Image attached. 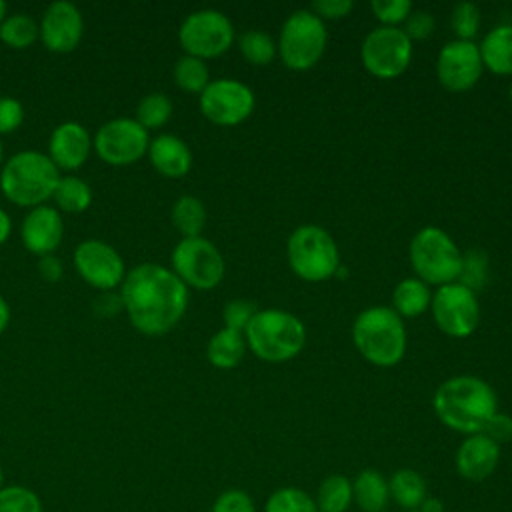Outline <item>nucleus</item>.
I'll return each mask as SVG.
<instances>
[{"instance_id": "obj_1", "label": "nucleus", "mask_w": 512, "mask_h": 512, "mask_svg": "<svg viewBox=\"0 0 512 512\" xmlns=\"http://www.w3.org/2000/svg\"><path fill=\"white\" fill-rule=\"evenodd\" d=\"M120 298L138 332L162 336L182 320L188 306V286L172 268L146 262L126 272Z\"/></svg>"}, {"instance_id": "obj_2", "label": "nucleus", "mask_w": 512, "mask_h": 512, "mask_svg": "<svg viewBox=\"0 0 512 512\" xmlns=\"http://www.w3.org/2000/svg\"><path fill=\"white\" fill-rule=\"evenodd\" d=\"M438 420L462 434H480L498 412L494 388L478 376H452L444 380L432 400Z\"/></svg>"}, {"instance_id": "obj_3", "label": "nucleus", "mask_w": 512, "mask_h": 512, "mask_svg": "<svg viewBox=\"0 0 512 512\" xmlns=\"http://www.w3.org/2000/svg\"><path fill=\"white\" fill-rule=\"evenodd\" d=\"M60 180V170L48 154L22 150L10 156L0 170V188L4 196L24 208L42 206L52 198Z\"/></svg>"}, {"instance_id": "obj_4", "label": "nucleus", "mask_w": 512, "mask_h": 512, "mask_svg": "<svg viewBox=\"0 0 512 512\" xmlns=\"http://www.w3.org/2000/svg\"><path fill=\"white\" fill-rule=\"evenodd\" d=\"M356 350L374 366L390 368L404 358L406 326L404 320L388 306L362 310L352 324Z\"/></svg>"}, {"instance_id": "obj_5", "label": "nucleus", "mask_w": 512, "mask_h": 512, "mask_svg": "<svg viewBox=\"0 0 512 512\" xmlns=\"http://www.w3.org/2000/svg\"><path fill=\"white\" fill-rule=\"evenodd\" d=\"M244 338L256 358L264 362H286L302 352L306 344V328L292 312L264 308L248 322Z\"/></svg>"}, {"instance_id": "obj_6", "label": "nucleus", "mask_w": 512, "mask_h": 512, "mask_svg": "<svg viewBox=\"0 0 512 512\" xmlns=\"http://www.w3.org/2000/svg\"><path fill=\"white\" fill-rule=\"evenodd\" d=\"M288 264L306 282L332 278L340 268V252L328 230L316 224L298 226L288 238Z\"/></svg>"}, {"instance_id": "obj_7", "label": "nucleus", "mask_w": 512, "mask_h": 512, "mask_svg": "<svg viewBox=\"0 0 512 512\" xmlns=\"http://www.w3.org/2000/svg\"><path fill=\"white\" fill-rule=\"evenodd\" d=\"M410 264L422 282L444 286L456 282L462 268V252L456 242L440 228L418 230L408 248Z\"/></svg>"}, {"instance_id": "obj_8", "label": "nucleus", "mask_w": 512, "mask_h": 512, "mask_svg": "<svg viewBox=\"0 0 512 512\" xmlns=\"http://www.w3.org/2000/svg\"><path fill=\"white\" fill-rule=\"evenodd\" d=\"M328 44V32L324 20L312 10L292 12L280 30L278 52L286 68L304 72L318 64Z\"/></svg>"}, {"instance_id": "obj_9", "label": "nucleus", "mask_w": 512, "mask_h": 512, "mask_svg": "<svg viewBox=\"0 0 512 512\" xmlns=\"http://www.w3.org/2000/svg\"><path fill=\"white\" fill-rule=\"evenodd\" d=\"M172 272L196 290H212L224 278V258L206 238H182L172 250Z\"/></svg>"}, {"instance_id": "obj_10", "label": "nucleus", "mask_w": 512, "mask_h": 512, "mask_svg": "<svg viewBox=\"0 0 512 512\" xmlns=\"http://www.w3.org/2000/svg\"><path fill=\"white\" fill-rule=\"evenodd\" d=\"M178 40L188 56L200 60L216 58L232 46L234 26L224 12L204 8L184 18L178 30Z\"/></svg>"}, {"instance_id": "obj_11", "label": "nucleus", "mask_w": 512, "mask_h": 512, "mask_svg": "<svg viewBox=\"0 0 512 512\" xmlns=\"http://www.w3.org/2000/svg\"><path fill=\"white\" fill-rule=\"evenodd\" d=\"M360 58L364 68L382 80L396 78L406 72L412 60V40L400 28L380 26L366 34Z\"/></svg>"}, {"instance_id": "obj_12", "label": "nucleus", "mask_w": 512, "mask_h": 512, "mask_svg": "<svg viewBox=\"0 0 512 512\" xmlns=\"http://www.w3.org/2000/svg\"><path fill=\"white\" fill-rule=\"evenodd\" d=\"M430 310L436 326L452 338L470 336L480 322L476 292L460 282L438 286V290L432 294Z\"/></svg>"}, {"instance_id": "obj_13", "label": "nucleus", "mask_w": 512, "mask_h": 512, "mask_svg": "<svg viewBox=\"0 0 512 512\" xmlns=\"http://www.w3.org/2000/svg\"><path fill=\"white\" fill-rule=\"evenodd\" d=\"M92 146L106 164L128 166L148 154L150 138L134 118H114L98 128Z\"/></svg>"}, {"instance_id": "obj_14", "label": "nucleus", "mask_w": 512, "mask_h": 512, "mask_svg": "<svg viewBox=\"0 0 512 512\" xmlns=\"http://www.w3.org/2000/svg\"><path fill=\"white\" fill-rule=\"evenodd\" d=\"M256 98L250 86L234 78L210 80L200 94V112L212 124L236 126L254 110Z\"/></svg>"}, {"instance_id": "obj_15", "label": "nucleus", "mask_w": 512, "mask_h": 512, "mask_svg": "<svg viewBox=\"0 0 512 512\" xmlns=\"http://www.w3.org/2000/svg\"><path fill=\"white\" fill-rule=\"evenodd\" d=\"M74 268L86 284L108 292L118 288L126 276V266L122 256L110 244L88 238L74 248Z\"/></svg>"}, {"instance_id": "obj_16", "label": "nucleus", "mask_w": 512, "mask_h": 512, "mask_svg": "<svg viewBox=\"0 0 512 512\" xmlns=\"http://www.w3.org/2000/svg\"><path fill=\"white\" fill-rule=\"evenodd\" d=\"M484 64L474 40H452L444 44L436 60L438 82L450 92L470 90L482 76Z\"/></svg>"}, {"instance_id": "obj_17", "label": "nucleus", "mask_w": 512, "mask_h": 512, "mask_svg": "<svg viewBox=\"0 0 512 512\" xmlns=\"http://www.w3.org/2000/svg\"><path fill=\"white\" fill-rule=\"evenodd\" d=\"M38 26L42 44L56 54L72 52L80 44L84 32L82 12L68 0L52 2L44 10Z\"/></svg>"}, {"instance_id": "obj_18", "label": "nucleus", "mask_w": 512, "mask_h": 512, "mask_svg": "<svg viewBox=\"0 0 512 512\" xmlns=\"http://www.w3.org/2000/svg\"><path fill=\"white\" fill-rule=\"evenodd\" d=\"M64 236V222L58 208L46 204L30 208L20 226V238L28 252L46 256L52 254Z\"/></svg>"}, {"instance_id": "obj_19", "label": "nucleus", "mask_w": 512, "mask_h": 512, "mask_svg": "<svg viewBox=\"0 0 512 512\" xmlns=\"http://www.w3.org/2000/svg\"><path fill=\"white\" fill-rule=\"evenodd\" d=\"M92 138L88 130L74 120L58 124L48 140V156L58 170L80 168L90 154Z\"/></svg>"}, {"instance_id": "obj_20", "label": "nucleus", "mask_w": 512, "mask_h": 512, "mask_svg": "<svg viewBox=\"0 0 512 512\" xmlns=\"http://www.w3.org/2000/svg\"><path fill=\"white\" fill-rule=\"evenodd\" d=\"M500 460V444L486 434L468 436L456 452V470L462 478L478 482L488 478Z\"/></svg>"}, {"instance_id": "obj_21", "label": "nucleus", "mask_w": 512, "mask_h": 512, "mask_svg": "<svg viewBox=\"0 0 512 512\" xmlns=\"http://www.w3.org/2000/svg\"><path fill=\"white\" fill-rule=\"evenodd\" d=\"M148 158L166 178H182L192 168V152L188 144L174 134H160L150 140Z\"/></svg>"}, {"instance_id": "obj_22", "label": "nucleus", "mask_w": 512, "mask_h": 512, "mask_svg": "<svg viewBox=\"0 0 512 512\" xmlns=\"http://www.w3.org/2000/svg\"><path fill=\"white\" fill-rule=\"evenodd\" d=\"M478 48L484 68L502 76L512 74V24L492 28Z\"/></svg>"}, {"instance_id": "obj_23", "label": "nucleus", "mask_w": 512, "mask_h": 512, "mask_svg": "<svg viewBox=\"0 0 512 512\" xmlns=\"http://www.w3.org/2000/svg\"><path fill=\"white\" fill-rule=\"evenodd\" d=\"M432 292L420 278H404L392 292V310L400 318H416L430 308Z\"/></svg>"}, {"instance_id": "obj_24", "label": "nucleus", "mask_w": 512, "mask_h": 512, "mask_svg": "<svg viewBox=\"0 0 512 512\" xmlns=\"http://www.w3.org/2000/svg\"><path fill=\"white\" fill-rule=\"evenodd\" d=\"M246 354V338L244 332L222 328L218 330L206 346V356L212 366L230 370L242 362Z\"/></svg>"}, {"instance_id": "obj_25", "label": "nucleus", "mask_w": 512, "mask_h": 512, "mask_svg": "<svg viewBox=\"0 0 512 512\" xmlns=\"http://www.w3.org/2000/svg\"><path fill=\"white\" fill-rule=\"evenodd\" d=\"M388 482L372 468L362 470L352 482V498L364 512H380L388 502Z\"/></svg>"}, {"instance_id": "obj_26", "label": "nucleus", "mask_w": 512, "mask_h": 512, "mask_svg": "<svg viewBox=\"0 0 512 512\" xmlns=\"http://www.w3.org/2000/svg\"><path fill=\"white\" fill-rule=\"evenodd\" d=\"M388 492L398 502V506L406 510H416L426 498V482L416 470L400 468L392 474L388 482Z\"/></svg>"}, {"instance_id": "obj_27", "label": "nucleus", "mask_w": 512, "mask_h": 512, "mask_svg": "<svg viewBox=\"0 0 512 512\" xmlns=\"http://www.w3.org/2000/svg\"><path fill=\"white\" fill-rule=\"evenodd\" d=\"M170 218L182 238H194L200 236L206 224V208L196 196H180L172 206Z\"/></svg>"}, {"instance_id": "obj_28", "label": "nucleus", "mask_w": 512, "mask_h": 512, "mask_svg": "<svg viewBox=\"0 0 512 512\" xmlns=\"http://www.w3.org/2000/svg\"><path fill=\"white\" fill-rule=\"evenodd\" d=\"M38 38H40V26L26 12L6 16L4 22L0 24V40L14 50H24L32 46Z\"/></svg>"}, {"instance_id": "obj_29", "label": "nucleus", "mask_w": 512, "mask_h": 512, "mask_svg": "<svg viewBox=\"0 0 512 512\" xmlns=\"http://www.w3.org/2000/svg\"><path fill=\"white\" fill-rule=\"evenodd\" d=\"M52 198L60 210L78 214L92 204V190L78 176H60Z\"/></svg>"}, {"instance_id": "obj_30", "label": "nucleus", "mask_w": 512, "mask_h": 512, "mask_svg": "<svg viewBox=\"0 0 512 512\" xmlns=\"http://www.w3.org/2000/svg\"><path fill=\"white\" fill-rule=\"evenodd\" d=\"M352 502V482L342 474H332L318 488V512H346Z\"/></svg>"}, {"instance_id": "obj_31", "label": "nucleus", "mask_w": 512, "mask_h": 512, "mask_svg": "<svg viewBox=\"0 0 512 512\" xmlns=\"http://www.w3.org/2000/svg\"><path fill=\"white\" fill-rule=\"evenodd\" d=\"M174 82L180 90L202 94V90L210 84V72L204 60L194 56H182L174 64Z\"/></svg>"}, {"instance_id": "obj_32", "label": "nucleus", "mask_w": 512, "mask_h": 512, "mask_svg": "<svg viewBox=\"0 0 512 512\" xmlns=\"http://www.w3.org/2000/svg\"><path fill=\"white\" fill-rule=\"evenodd\" d=\"M172 116V100L164 92H150L140 98L136 106V122L146 128L154 130L164 126Z\"/></svg>"}, {"instance_id": "obj_33", "label": "nucleus", "mask_w": 512, "mask_h": 512, "mask_svg": "<svg viewBox=\"0 0 512 512\" xmlns=\"http://www.w3.org/2000/svg\"><path fill=\"white\" fill-rule=\"evenodd\" d=\"M238 46L242 56L254 66H268L278 52V46L274 44V40L262 30H246L238 38Z\"/></svg>"}, {"instance_id": "obj_34", "label": "nucleus", "mask_w": 512, "mask_h": 512, "mask_svg": "<svg viewBox=\"0 0 512 512\" xmlns=\"http://www.w3.org/2000/svg\"><path fill=\"white\" fill-rule=\"evenodd\" d=\"M486 280H488V254L480 248H472L466 254H462V268L456 282L476 292L486 284Z\"/></svg>"}, {"instance_id": "obj_35", "label": "nucleus", "mask_w": 512, "mask_h": 512, "mask_svg": "<svg viewBox=\"0 0 512 512\" xmlns=\"http://www.w3.org/2000/svg\"><path fill=\"white\" fill-rule=\"evenodd\" d=\"M266 512H318V508L304 490L280 488L268 498Z\"/></svg>"}, {"instance_id": "obj_36", "label": "nucleus", "mask_w": 512, "mask_h": 512, "mask_svg": "<svg viewBox=\"0 0 512 512\" xmlns=\"http://www.w3.org/2000/svg\"><path fill=\"white\" fill-rule=\"evenodd\" d=\"M0 512H42V504L36 492L26 486H2Z\"/></svg>"}, {"instance_id": "obj_37", "label": "nucleus", "mask_w": 512, "mask_h": 512, "mask_svg": "<svg viewBox=\"0 0 512 512\" xmlns=\"http://www.w3.org/2000/svg\"><path fill=\"white\" fill-rule=\"evenodd\" d=\"M480 10L472 2H458L450 14V26L458 40H474L480 30Z\"/></svg>"}, {"instance_id": "obj_38", "label": "nucleus", "mask_w": 512, "mask_h": 512, "mask_svg": "<svg viewBox=\"0 0 512 512\" xmlns=\"http://www.w3.org/2000/svg\"><path fill=\"white\" fill-rule=\"evenodd\" d=\"M370 10L382 22V26L398 28V24L406 22V18L410 16L412 2L410 0H372Z\"/></svg>"}, {"instance_id": "obj_39", "label": "nucleus", "mask_w": 512, "mask_h": 512, "mask_svg": "<svg viewBox=\"0 0 512 512\" xmlns=\"http://www.w3.org/2000/svg\"><path fill=\"white\" fill-rule=\"evenodd\" d=\"M258 312L256 304L246 300V298H236V300H230L224 310H222V318H224V328H230V330H238V332H244L248 322L254 318V314Z\"/></svg>"}, {"instance_id": "obj_40", "label": "nucleus", "mask_w": 512, "mask_h": 512, "mask_svg": "<svg viewBox=\"0 0 512 512\" xmlns=\"http://www.w3.org/2000/svg\"><path fill=\"white\" fill-rule=\"evenodd\" d=\"M210 512H256L252 498L242 490H226L212 504Z\"/></svg>"}, {"instance_id": "obj_41", "label": "nucleus", "mask_w": 512, "mask_h": 512, "mask_svg": "<svg viewBox=\"0 0 512 512\" xmlns=\"http://www.w3.org/2000/svg\"><path fill=\"white\" fill-rule=\"evenodd\" d=\"M434 26H436V20L428 10H412L404 22V34L410 40H424L432 36Z\"/></svg>"}, {"instance_id": "obj_42", "label": "nucleus", "mask_w": 512, "mask_h": 512, "mask_svg": "<svg viewBox=\"0 0 512 512\" xmlns=\"http://www.w3.org/2000/svg\"><path fill=\"white\" fill-rule=\"evenodd\" d=\"M24 120V108L16 98L0 96V134H10L20 128Z\"/></svg>"}, {"instance_id": "obj_43", "label": "nucleus", "mask_w": 512, "mask_h": 512, "mask_svg": "<svg viewBox=\"0 0 512 512\" xmlns=\"http://www.w3.org/2000/svg\"><path fill=\"white\" fill-rule=\"evenodd\" d=\"M354 8L352 0H314L310 10L320 20H340L346 18Z\"/></svg>"}, {"instance_id": "obj_44", "label": "nucleus", "mask_w": 512, "mask_h": 512, "mask_svg": "<svg viewBox=\"0 0 512 512\" xmlns=\"http://www.w3.org/2000/svg\"><path fill=\"white\" fill-rule=\"evenodd\" d=\"M480 434H486L490 440H494L496 444L500 442H510L512 440V418L508 414H500L496 412L492 416V420L486 424L484 432Z\"/></svg>"}, {"instance_id": "obj_45", "label": "nucleus", "mask_w": 512, "mask_h": 512, "mask_svg": "<svg viewBox=\"0 0 512 512\" xmlns=\"http://www.w3.org/2000/svg\"><path fill=\"white\" fill-rule=\"evenodd\" d=\"M120 310H124L122 306V298H120V292L114 294L112 290L108 292H102L96 300H94V312L102 318H108L112 314H118Z\"/></svg>"}, {"instance_id": "obj_46", "label": "nucleus", "mask_w": 512, "mask_h": 512, "mask_svg": "<svg viewBox=\"0 0 512 512\" xmlns=\"http://www.w3.org/2000/svg\"><path fill=\"white\" fill-rule=\"evenodd\" d=\"M38 272H40V276H42L46 282H56V280H60V276H62V262H60V258L54 256V254L40 256V260H38Z\"/></svg>"}, {"instance_id": "obj_47", "label": "nucleus", "mask_w": 512, "mask_h": 512, "mask_svg": "<svg viewBox=\"0 0 512 512\" xmlns=\"http://www.w3.org/2000/svg\"><path fill=\"white\" fill-rule=\"evenodd\" d=\"M12 232V222H10V216L0 208V246L8 240Z\"/></svg>"}, {"instance_id": "obj_48", "label": "nucleus", "mask_w": 512, "mask_h": 512, "mask_svg": "<svg viewBox=\"0 0 512 512\" xmlns=\"http://www.w3.org/2000/svg\"><path fill=\"white\" fill-rule=\"evenodd\" d=\"M8 322H10V306H8V302L0 296V336H2V332L6 330Z\"/></svg>"}, {"instance_id": "obj_49", "label": "nucleus", "mask_w": 512, "mask_h": 512, "mask_svg": "<svg viewBox=\"0 0 512 512\" xmlns=\"http://www.w3.org/2000/svg\"><path fill=\"white\" fill-rule=\"evenodd\" d=\"M420 512H442V502L436 498H424V502L420 504Z\"/></svg>"}, {"instance_id": "obj_50", "label": "nucleus", "mask_w": 512, "mask_h": 512, "mask_svg": "<svg viewBox=\"0 0 512 512\" xmlns=\"http://www.w3.org/2000/svg\"><path fill=\"white\" fill-rule=\"evenodd\" d=\"M6 10H8L6 2H4V0H0V24H2V22H4V18H6Z\"/></svg>"}, {"instance_id": "obj_51", "label": "nucleus", "mask_w": 512, "mask_h": 512, "mask_svg": "<svg viewBox=\"0 0 512 512\" xmlns=\"http://www.w3.org/2000/svg\"><path fill=\"white\" fill-rule=\"evenodd\" d=\"M2 164H4V152H2V144H0V170H2Z\"/></svg>"}, {"instance_id": "obj_52", "label": "nucleus", "mask_w": 512, "mask_h": 512, "mask_svg": "<svg viewBox=\"0 0 512 512\" xmlns=\"http://www.w3.org/2000/svg\"><path fill=\"white\" fill-rule=\"evenodd\" d=\"M2 482H4V474H2V466H0V488H2Z\"/></svg>"}, {"instance_id": "obj_53", "label": "nucleus", "mask_w": 512, "mask_h": 512, "mask_svg": "<svg viewBox=\"0 0 512 512\" xmlns=\"http://www.w3.org/2000/svg\"><path fill=\"white\" fill-rule=\"evenodd\" d=\"M508 96H510V102H512V84H510V88H508Z\"/></svg>"}, {"instance_id": "obj_54", "label": "nucleus", "mask_w": 512, "mask_h": 512, "mask_svg": "<svg viewBox=\"0 0 512 512\" xmlns=\"http://www.w3.org/2000/svg\"><path fill=\"white\" fill-rule=\"evenodd\" d=\"M408 512H418V510H408Z\"/></svg>"}]
</instances>
